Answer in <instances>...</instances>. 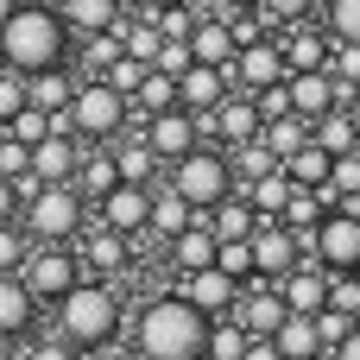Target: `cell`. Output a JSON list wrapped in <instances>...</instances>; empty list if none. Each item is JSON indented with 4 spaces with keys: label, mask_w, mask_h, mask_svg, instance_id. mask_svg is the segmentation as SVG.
<instances>
[{
    "label": "cell",
    "mask_w": 360,
    "mask_h": 360,
    "mask_svg": "<svg viewBox=\"0 0 360 360\" xmlns=\"http://www.w3.org/2000/svg\"><path fill=\"white\" fill-rule=\"evenodd\" d=\"M70 44H76V32L63 25V13L51 0H19L0 19V63L19 70V76H38V70L70 63Z\"/></svg>",
    "instance_id": "1"
},
{
    "label": "cell",
    "mask_w": 360,
    "mask_h": 360,
    "mask_svg": "<svg viewBox=\"0 0 360 360\" xmlns=\"http://www.w3.org/2000/svg\"><path fill=\"white\" fill-rule=\"evenodd\" d=\"M209 323L190 297H152L139 316H133V354L139 360H202L209 354Z\"/></svg>",
    "instance_id": "2"
},
{
    "label": "cell",
    "mask_w": 360,
    "mask_h": 360,
    "mask_svg": "<svg viewBox=\"0 0 360 360\" xmlns=\"http://www.w3.org/2000/svg\"><path fill=\"white\" fill-rule=\"evenodd\" d=\"M51 329H57L76 354H101V348H114V335H120V297H114V285H101V278H76V285L51 304Z\"/></svg>",
    "instance_id": "3"
},
{
    "label": "cell",
    "mask_w": 360,
    "mask_h": 360,
    "mask_svg": "<svg viewBox=\"0 0 360 360\" xmlns=\"http://www.w3.org/2000/svg\"><path fill=\"white\" fill-rule=\"evenodd\" d=\"M70 133L89 139V146H114L133 120V101L108 82V76H76V95H70Z\"/></svg>",
    "instance_id": "4"
},
{
    "label": "cell",
    "mask_w": 360,
    "mask_h": 360,
    "mask_svg": "<svg viewBox=\"0 0 360 360\" xmlns=\"http://www.w3.org/2000/svg\"><path fill=\"white\" fill-rule=\"evenodd\" d=\"M234 184H240V177H234V158H228L221 146H209V139H202V146H190L184 158H171V190H177V196H190V209H196V215H209Z\"/></svg>",
    "instance_id": "5"
},
{
    "label": "cell",
    "mask_w": 360,
    "mask_h": 360,
    "mask_svg": "<svg viewBox=\"0 0 360 360\" xmlns=\"http://www.w3.org/2000/svg\"><path fill=\"white\" fill-rule=\"evenodd\" d=\"M19 221H25L32 240H82V228H89V196H82L76 184H44V190L25 196Z\"/></svg>",
    "instance_id": "6"
},
{
    "label": "cell",
    "mask_w": 360,
    "mask_h": 360,
    "mask_svg": "<svg viewBox=\"0 0 360 360\" xmlns=\"http://www.w3.org/2000/svg\"><path fill=\"white\" fill-rule=\"evenodd\" d=\"M304 247L323 272H360V209H323V221L304 234Z\"/></svg>",
    "instance_id": "7"
},
{
    "label": "cell",
    "mask_w": 360,
    "mask_h": 360,
    "mask_svg": "<svg viewBox=\"0 0 360 360\" xmlns=\"http://www.w3.org/2000/svg\"><path fill=\"white\" fill-rule=\"evenodd\" d=\"M19 278L44 297V304H57L76 278H82V259L70 253V240H32V253H25V266H19Z\"/></svg>",
    "instance_id": "8"
},
{
    "label": "cell",
    "mask_w": 360,
    "mask_h": 360,
    "mask_svg": "<svg viewBox=\"0 0 360 360\" xmlns=\"http://www.w3.org/2000/svg\"><path fill=\"white\" fill-rule=\"evenodd\" d=\"M247 240H253V272L272 278V285H278L291 266H304V253H310L304 234H297L291 221H278V215H259V228H253Z\"/></svg>",
    "instance_id": "9"
},
{
    "label": "cell",
    "mask_w": 360,
    "mask_h": 360,
    "mask_svg": "<svg viewBox=\"0 0 360 360\" xmlns=\"http://www.w3.org/2000/svg\"><path fill=\"white\" fill-rule=\"evenodd\" d=\"M285 76H291V70H285L278 38H247V44L234 51V63H228V82L247 89V95H259V89H272V82H285Z\"/></svg>",
    "instance_id": "10"
},
{
    "label": "cell",
    "mask_w": 360,
    "mask_h": 360,
    "mask_svg": "<svg viewBox=\"0 0 360 360\" xmlns=\"http://www.w3.org/2000/svg\"><path fill=\"white\" fill-rule=\"evenodd\" d=\"M139 133H146V146L158 152V165H171V158H184L190 146H202V133H196V114L177 101V108H158V114H139Z\"/></svg>",
    "instance_id": "11"
},
{
    "label": "cell",
    "mask_w": 360,
    "mask_h": 360,
    "mask_svg": "<svg viewBox=\"0 0 360 360\" xmlns=\"http://www.w3.org/2000/svg\"><path fill=\"white\" fill-rule=\"evenodd\" d=\"M38 316H44V297L19 272H0V348L6 342H32L38 335Z\"/></svg>",
    "instance_id": "12"
},
{
    "label": "cell",
    "mask_w": 360,
    "mask_h": 360,
    "mask_svg": "<svg viewBox=\"0 0 360 360\" xmlns=\"http://www.w3.org/2000/svg\"><path fill=\"white\" fill-rule=\"evenodd\" d=\"M228 316H234V323H240L247 335H272V329H278V323H285L291 310H285V291H278L272 278H247Z\"/></svg>",
    "instance_id": "13"
},
{
    "label": "cell",
    "mask_w": 360,
    "mask_h": 360,
    "mask_svg": "<svg viewBox=\"0 0 360 360\" xmlns=\"http://www.w3.org/2000/svg\"><path fill=\"white\" fill-rule=\"evenodd\" d=\"M76 165H82V139L70 127H51L38 146H32V177L38 184H76Z\"/></svg>",
    "instance_id": "14"
},
{
    "label": "cell",
    "mask_w": 360,
    "mask_h": 360,
    "mask_svg": "<svg viewBox=\"0 0 360 360\" xmlns=\"http://www.w3.org/2000/svg\"><path fill=\"white\" fill-rule=\"evenodd\" d=\"M259 127H266L259 101H253L247 89H228V95L215 101V133H209V146H240V139H259Z\"/></svg>",
    "instance_id": "15"
},
{
    "label": "cell",
    "mask_w": 360,
    "mask_h": 360,
    "mask_svg": "<svg viewBox=\"0 0 360 360\" xmlns=\"http://www.w3.org/2000/svg\"><path fill=\"white\" fill-rule=\"evenodd\" d=\"M95 215H101V228L146 234V215H152V184H114L108 196H95Z\"/></svg>",
    "instance_id": "16"
},
{
    "label": "cell",
    "mask_w": 360,
    "mask_h": 360,
    "mask_svg": "<svg viewBox=\"0 0 360 360\" xmlns=\"http://www.w3.org/2000/svg\"><path fill=\"white\" fill-rule=\"evenodd\" d=\"M177 297H190L202 316H228V310H234V297H240V278H228L221 266H196V272H184V278H177Z\"/></svg>",
    "instance_id": "17"
},
{
    "label": "cell",
    "mask_w": 360,
    "mask_h": 360,
    "mask_svg": "<svg viewBox=\"0 0 360 360\" xmlns=\"http://www.w3.org/2000/svg\"><path fill=\"white\" fill-rule=\"evenodd\" d=\"M285 89H291V114H304V120H316V114L342 108V82H335V70H329V63H323V70H291V76H285Z\"/></svg>",
    "instance_id": "18"
},
{
    "label": "cell",
    "mask_w": 360,
    "mask_h": 360,
    "mask_svg": "<svg viewBox=\"0 0 360 360\" xmlns=\"http://www.w3.org/2000/svg\"><path fill=\"white\" fill-rule=\"evenodd\" d=\"M82 266L95 272V278H120L127 266H133V234H120V228H82Z\"/></svg>",
    "instance_id": "19"
},
{
    "label": "cell",
    "mask_w": 360,
    "mask_h": 360,
    "mask_svg": "<svg viewBox=\"0 0 360 360\" xmlns=\"http://www.w3.org/2000/svg\"><path fill=\"white\" fill-rule=\"evenodd\" d=\"M228 89H234V82H228V70H215V63H196V57H190V70L177 76V101H184L190 114L215 108V101H221Z\"/></svg>",
    "instance_id": "20"
},
{
    "label": "cell",
    "mask_w": 360,
    "mask_h": 360,
    "mask_svg": "<svg viewBox=\"0 0 360 360\" xmlns=\"http://www.w3.org/2000/svg\"><path fill=\"white\" fill-rule=\"evenodd\" d=\"M278 291H285V310L316 316V310L329 304V272H323V266H291V272L278 278Z\"/></svg>",
    "instance_id": "21"
},
{
    "label": "cell",
    "mask_w": 360,
    "mask_h": 360,
    "mask_svg": "<svg viewBox=\"0 0 360 360\" xmlns=\"http://www.w3.org/2000/svg\"><path fill=\"white\" fill-rule=\"evenodd\" d=\"M234 51H240V38H234V25H228V19H196V32H190V57H196V63L228 70V63H234Z\"/></svg>",
    "instance_id": "22"
},
{
    "label": "cell",
    "mask_w": 360,
    "mask_h": 360,
    "mask_svg": "<svg viewBox=\"0 0 360 360\" xmlns=\"http://www.w3.org/2000/svg\"><path fill=\"white\" fill-rule=\"evenodd\" d=\"M196 221V209H190V196H177L171 184H152V215H146V234H158V240H171V234H184Z\"/></svg>",
    "instance_id": "23"
},
{
    "label": "cell",
    "mask_w": 360,
    "mask_h": 360,
    "mask_svg": "<svg viewBox=\"0 0 360 360\" xmlns=\"http://www.w3.org/2000/svg\"><path fill=\"white\" fill-rule=\"evenodd\" d=\"M165 247H171V266H177V272H196V266H215V247H221V240H215V228L196 215V221H190L184 234H171Z\"/></svg>",
    "instance_id": "24"
},
{
    "label": "cell",
    "mask_w": 360,
    "mask_h": 360,
    "mask_svg": "<svg viewBox=\"0 0 360 360\" xmlns=\"http://www.w3.org/2000/svg\"><path fill=\"white\" fill-rule=\"evenodd\" d=\"M202 221L215 228V240H247V234L259 228V209H253V202H247L240 190H228V196H221V202H215V209H209Z\"/></svg>",
    "instance_id": "25"
},
{
    "label": "cell",
    "mask_w": 360,
    "mask_h": 360,
    "mask_svg": "<svg viewBox=\"0 0 360 360\" xmlns=\"http://www.w3.org/2000/svg\"><path fill=\"white\" fill-rule=\"evenodd\" d=\"M278 51H285V70H323L329 63V38L310 32L304 19H291V32L278 38Z\"/></svg>",
    "instance_id": "26"
},
{
    "label": "cell",
    "mask_w": 360,
    "mask_h": 360,
    "mask_svg": "<svg viewBox=\"0 0 360 360\" xmlns=\"http://www.w3.org/2000/svg\"><path fill=\"white\" fill-rule=\"evenodd\" d=\"M310 139H316L329 158H342V152H354V146H360V120L348 114V108H329V114L310 120Z\"/></svg>",
    "instance_id": "27"
},
{
    "label": "cell",
    "mask_w": 360,
    "mask_h": 360,
    "mask_svg": "<svg viewBox=\"0 0 360 360\" xmlns=\"http://www.w3.org/2000/svg\"><path fill=\"white\" fill-rule=\"evenodd\" d=\"M70 95H76V76L57 63V70H38V76H25V101L32 108H44V114H63L70 108Z\"/></svg>",
    "instance_id": "28"
},
{
    "label": "cell",
    "mask_w": 360,
    "mask_h": 360,
    "mask_svg": "<svg viewBox=\"0 0 360 360\" xmlns=\"http://www.w3.org/2000/svg\"><path fill=\"white\" fill-rule=\"evenodd\" d=\"M114 165H120V184H152L158 152L146 146V133H120V139H114Z\"/></svg>",
    "instance_id": "29"
},
{
    "label": "cell",
    "mask_w": 360,
    "mask_h": 360,
    "mask_svg": "<svg viewBox=\"0 0 360 360\" xmlns=\"http://www.w3.org/2000/svg\"><path fill=\"white\" fill-rule=\"evenodd\" d=\"M57 13H63V25H70L76 38H95V32H108V25L120 19V0H63Z\"/></svg>",
    "instance_id": "30"
},
{
    "label": "cell",
    "mask_w": 360,
    "mask_h": 360,
    "mask_svg": "<svg viewBox=\"0 0 360 360\" xmlns=\"http://www.w3.org/2000/svg\"><path fill=\"white\" fill-rule=\"evenodd\" d=\"M272 342H278V354L285 360H310V354H323V335H316V316H285L278 329H272Z\"/></svg>",
    "instance_id": "31"
},
{
    "label": "cell",
    "mask_w": 360,
    "mask_h": 360,
    "mask_svg": "<svg viewBox=\"0 0 360 360\" xmlns=\"http://www.w3.org/2000/svg\"><path fill=\"white\" fill-rule=\"evenodd\" d=\"M329 165H335V158H329L316 139H304V146L285 158V177H291V184H304V190H329Z\"/></svg>",
    "instance_id": "32"
},
{
    "label": "cell",
    "mask_w": 360,
    "mask_h": 360,
    "mask_svg": "<svg viewBox=\"0 0 360 360\" xmlns=\"http://www.w3.org/2000/svg\"><path fill=\"white\" fill-rule=\"evenodd\" d=\"M114 184H120L114 146H95V152H82V165H76V190H82V196H108Z\"/></svg>",
    "instance_id": "33"
},
{
    "label": "cell",
    "mask_w": 360,
    "mask_h": 360,
    "mask_svg": "<svg viewBox=\"0 0 360 360\" xmlns=\"http://www.w3.org/2000/svg\"><path fill=\"white\" fill-rule=\"evenodd\" d=\"M259 215H285V202H291V177H285V165L278 171H266V177H253V184H234Z\"/></svg>",
    "instance_id": "34"
},
{
    "label": "cell",
    "mask_w": 360,
    "mask_h": 360,
    "mask_svg": "<svg viewBox=\"0 0 360 360\" xmlns=\"http://www.w3.org/2000/svg\"><path fill=\"white\" fill-rule=\"evenodd\" d=\"M259 139H266V146L278 152V165H285V158L310 139V120H304V114H278V120H266V127H259Z\"/></svg>",
    "instance_id": "35"
},
{
    "label": "cell",
    "mask_w": 360,
    "mask_h": 360,
    "mask_svg": "<svg viewBox=\"0 0 360 360\" xmlns=\"http://www.w3.org/2000/svg\"><path fill=\"white\" fill-rule=\"evenodd\" d=\"M133 108H139V114H158V108H177V76H165V70H146V82L133 89Z\"/></svg>",
    "instance_id": "36"
},
{
    "label": "cell",
    "mask_w": 360,
    "mask_h": 360,
    "mask_svg": "<svg viewBox=\"0 0 360 360\" xmlns=\"http://www.w3.org/2000/svg\"><path fill=\"white\" fill-rule=\"evenodd\" d=\"M266 171H278V152H272L266 139H240V146H234V177L253 184V177H266Z\"/></svg>",
    "instance_id": "37"
},
{
    "label": "cell",
    "mask_w": 360,
    "mask_h": 360,
    "mask_svg": "<svg viewBox=\"0 0 360 360\" xmlns=\"http://www.w3.org/2000/svg\"><path fill=\"white\" fill-rule=\"evenodd\" d=\"M247 342H253V335H247L234 316H228V323L215 316V323H209V354H202V360H240V354H247Z\"/></svg>",
    "instance_id": "38"
},
{
    "label": "cell",
    "mask_w": 360,
    "mask_h": 360,
    "mask_svg": "<svg viewBox=\"0 0 360 360\" xmlns=\"http://www.w3.org/2000/svg\"><path fill=\"white\" fill-rule=\"evenodd\" d=\"M329 190H335V202H360V146L329 165Z\"/></svg>",
    "instance_id": "39"
},
{
    "label": "cell",
    "mask_w": 360,
    "mask_h": 360,
    "mask_svg": "<svg viewBox=\"0 0 360 360\" xmlns=\"http://www.w3.org/2000/svg\"><path fill=\"white\" fill-rule=\"evenodd\" d=\"M215 266H221L228 278H240V285L259 278V272H253V240H221V247H215Z\"/></svg>",
    "instance_id": "40"
},
{
    "label": "cell",
    "mask_w": 360,
    "mask_h": 360,
    "mask_svg": "<svg viewBox=\"0 0 360 360\" xmlns=\"http://www.w3.org/2000/svg\"><path fill=\"white\" fill-rule=\"evenodd\" d=\"M25 253H32L25 221H0V272H19V266H25Z\"/></svg>",
    "instance_id": "41"
},
{
    "label": "cell",
    "mask_w": 360,
    "mask_h": 360,
    "mask_svg": "<svg viewBox=\"0 0 360 360\" xmlns=\"http://www.w3.org/2000/svg\"><path fill=\"white\" fill-rule=\"evenodd\" d=\"M329 38L360 44V0H329Z\"/></svg>",
    "instance_id": "42"
},
{
    "label": "cell",
    "mask_w": 360,
    "mask_h": 360,
    "mask_svg": "<svg viewBox=\"0 0 360 360\" xmlns=\"http://www.w3.org/2000/svg\"><path fill=\"white\" fill-rule=\"evenodd\" d=\"M146 70H152V63H146V57H127V51H120V57H114V63H108V70H101V76H108V82H114V89H120V95H127V101H133V89H139V82H146Z\"/></svg>",
    "instance_id": "43"
},
{
    "label": "cell",
    "mask_w": 360,
    "mask_h": 360,
    "mask_svg": "<svg viewBox=\"0 0 360 360\" xmlns=\"http://www.w3.org/2000/svg\"><path fill=\"white\" fill-rule=\"evenodd\" d=\"M152 25H158L165 38H190V32H196V6H190V0H177V6H158V13H152Z\"/></svg>",
    "instance_id": "44"
},
{
    "label": "cell",
    "mask_w": 360,
    "mask_h": 360,
    "mask_svg": "<svg viewBox=\"0 0 360 360\" xmlns=\"http://www.w3.org/2000/svg\"><path fill=\"white\" fill-rule=\"evenodd\" d=\"M6 133H13V139H25V146H38V139H44V133H51V114H44V108H32V101H25V108H19V114H13V120H6Z\"/></svg>",
    "instance_id": "45"
},
{
    "label": "cell",
    "mask_w": 360,
    "mask_h": 360,
    "mask_svg": "<svg viewBox=\"0 0 360 360\" xmlns=\"http://www.w3.org/2000/svg\"><path fill=\"white\" fill-rule=\"evenodd\" d=\"M0 177H13V184H19V177H32V146H25V139H13V133L0 139Z\"/></svg>",
    "instance_id": "46"
},
{
    "label": "cell",
    "mask_w": 360,
    "mask_h": 360,
    "mask_svg": "<svg viewBox=\"0 0 360 360\" xmlns=\"http://www.w3.org/2000/svg\"><path fill=\"white\" fill-rule=\"evenodd\" d=\"M329 304L360 316V272H329Z\"/></svg>",
    "instance_id": "47"
},
{
    "label": "cell",
    "mask_w": 360,
    "mask_h": 360,
    "mask_svg": "<svg viewBox=\"0 0 360 360\" xmlns=\"http://www.w3.org/2000/svg\"><path fill=\"white\" fill-rule=\"evenodd\" d=\"M329 70H335V82H342V95L360 89V44H335V57H329Z\"/></svg>",
    "instance_id": "48"
},
{
    "label": "cell",
    "mask_w": 360,
    "mask_h": 360,
    "mask_svg": "<svg viewBox=\"0 0 360 360\" xmlns=\"http://www.w3.org/2000/svg\"><path fill=\"white\" fill-rule=\"evenodd\" d=\"M152 70L184 76V70H190V38H165V44H158V57H152Z\"/></svg>",
    "instance_id": "49"
},
{
    "label": "cell",
    "mask_w": 360,
    "mask_h": 360,
    "mask_svg": "<svg viewBox=\"0 0 360 360\" xmlns=\"http://www.w3.org/2000/svg\"><path fill=\"white\" fill-rule=\"evenodd\" d=\"M19 108H25V76L0 63V120H13Z\"/></svg>",
    "instance_id": "50"
},
{
    "label": "cell",
    "mask_w": 360,
    "mask_h": 360,
    "mask_svg": "<svg viewBox=\"0 0 360 360\" xmlns=\"http://www.w3.org/2000/svg\"><path fill=\"white\" fill-rule=\"evenodd\" d=\"M25 360H82V354L51 329V335H32V342H25Z\"/></svg>",
    "instance_id": "51"
},
{
    "label": "cell",
    "mask_w": 360,
    "mask_h": 360,
    "mask_svg": "<svg viewBox=\"0 0 360 360\" xmlns=\"http://www.w3.org/2000/svg\"><path fill=\"white\" fill-rule=\"evenodd\" d=\"M310 6H316V0H259V13H266V19H278V25L310 19Z\"/></svg>",
    "instance_id": "52"
},
{
    "label": "cell",
    "mask_w": 360,
    "mask_h": 360,
    "mask_svg": "<svg viewBox=\"0 0 360 360\" xmlns=\"http://www.w3.org/2000/svg\"><path fill=\"white\" fill-rule=\"evenodd\" d=\"M253 101H259V114H266V120H278V114H291V89H285V82H272V89H259Z\"/></svg>",
    "instance_id": "53"
},
{
    "label": "cell",
    "mask_w": 360,
    "mask_h": 360,
    "mask_svg": "<svg viewBox=\"0 0 360 360\" xmlns=\"http://www.w3.org/2000/svg\"><path fill=\"white\" fill-rule=\"evenodd\" d=\"M19 209H25L19 184H13V177H0V221H19Z\"/></svg>",
    "instance_id": "54"
},
{
    "label": "cell",
    "mask_w": 360,
    "mask_h": 360,
    "mask_svg": "<svg viewBox=\"0 0 360 360\" xmlns=\"http://www.w3.org/2000/svg\"><path fill=\"white\" fill-rule=\"evenodd\" d=\"M240 360H285L278 354V342H272V335H253V342H247V354Z\"/></svg>",
    "instance_id": "55"
},
{
    "label": "cell",
    "mask_w": 360,
    "mask_h": 360,
    "mask_svg": "<svg viewBox=\"0 0 360 360\" xmlns=\"http://www.w3.org/2000/svg\"><path fill=\"white\" fill-rule=\"evenodd\" d=\"M329 354H335V360H360V323L342 335V342H335V348H329Z\"/></svg>",
    "instance_id": "56"
},
{
    "label": "cell",
    "mask_w": 360,
    "mask_h": 360,
    "mask_svg": "<svg viewBox=\"0 0 360 360\" xmlns=\"http://www.w3.org/2000/svg\"><path fill=\"white\" fill-rule=\"evenodd\" d=\"M215 6H228V13H240V6H259V0H215Z\"/></svg>",
    "instance_id": "57"
},
{
    "label": "cell",
    "mask_w": 360,
    "mask_h": 360,
    "mask_svg": "<svg viewBox=\"0 0 360 360\" xmlns=\"http://www.w3.org/2000/svg\"><path fill=\"white\" fill-rule=\"evenodd\" d=\"M158 6H177V0H139V13H158Z\"/></svg>",
    "instance_id": "58"
},
{
    "label": "cell",
    "mask_w": 360,
    "mask_h": 360,
    "mask_svg": "<svg viewBox=\"0 0 360 360\" xmlns=\"http://www.w3.org/2000/svg\"><path fill=\"white\" fill-rule=\"evenodd\" d=\"M13 6H19V0H0V19H6V13H13Z\"/></svg>",
    "instance_id": "59"
},
{
    "label": "cell",
    "mask_w": 360,
    "mask_h": 360,
    "mask_svg": "<svg viewBox=\"0 0 360 360\" xmlns=\"http://www.w3.org/2000/svg\"><path fill=\"white\" fill-rule=\"evenodd\" d=\"M0 139H6V120H0Z\"/></svg>",
    "instance_id": "60"
},
{
    "label": "cell",
    "mask_w": 360,
    "mask_h": 360,
    "mask_svg": "<svg viewBox=\"0 0 360 360\" xmlns=\"http://www.w3.org/2000/svg\"><path fill=\"white\" fill-rule=\"evenodd\" d=\"M51 6H63V0H51Z\"/></svg>",
    "instance_id": "61"
},
{
    "label": "cell",
    "mask_w": 360,
    "mask_h": 360,
    "mask_svg": "<svg viewBox=\"0 0 360 360\" xmlns=\"http://www.w3.org/2000/svg\"><path fill=\"white\" fill-rule=\"evenodd\" d=\"M0 360H6V354H0Z\"/></svg>",
    "instance_id": "62"
}]
</instances>
